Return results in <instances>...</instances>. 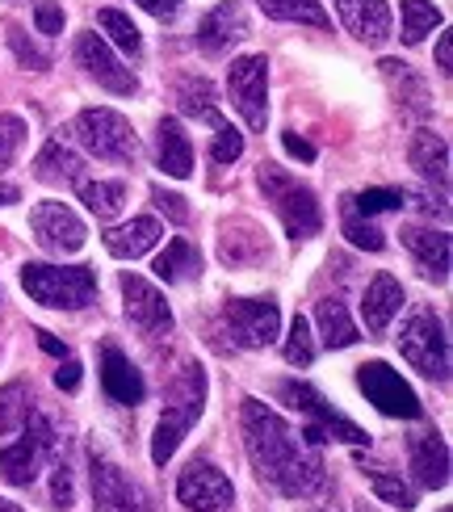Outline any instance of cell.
<instances>
[{"label": "cell", "instance_id": "cell-44", "mask_svg": "<svg viewBox=\"0 0 453 512\" xmlns=\"http://www.w3.org/2000/svg\"><path fill=\"white\" fill-rule=\"evenodd\" d=\"M151 202H156V210H160L164 219H172V223H189V206H185L181 194H172V189L151 185Z\"/></svg>", "mask_w": 453, "mask_h": 512}, {"label": "cell", "instance_id": "cell-47", "mask_svg": "<svg viewBox=\"0 0 453 512\" xmlns=\"http://www.w3.org/2000/svg\"><path fill=\"white\" fill-rule=\"evenodd\" d=\"M55 387H59V391H76V387H80V361H72V357H63V361H59Z\"/></svg>", "mask_w": 453, "mask_h": 512}, {"label": "cell", "instance_id": "cell-27", "mask_svg": "<svg viewBox=\"0 0 453 512\" xmlns=\"http://www.w3.org/2000/svg\"><path fill=\"white\" fill-rule=\"evenodd\" d=\"M315 328H319V340L328 349H349V345H357V336H361L349 307H344L340 298H319L315 303Z\"/></svg>", "mask_w": 453, "mask_h": 512}, {"label": "cell", "instance_id": "cell-1", "mask_svg": "<svg viewBox=\"0 0 453 512\" xmlns=\"http://www.w3.org/2000/svg\"><path fill=\"white\" fill-rule=\"evenodd\" d=\"M240 429H244V450L261 483L277 487L290 500H307L323 487V458L315 445L302 441L290 424L277 416L269 403L244 399L240 408Z\"/></svg>", "mask_w": 453, "mask_h": 512}, {"label": "cell", "instance_id": "cell-5", "mask_svg": "<svg viewBox=\"0 0 453 512\" xmlns=\"http://www.w3.org/2000/svg\"><path fill=\"white\" fill-rule=\"evenodd\" d=\"M256 181H261L265 189V198L273 202L277 210V219H282L286 227V236L290 240H311L319 236V227H323V210L315 202V194L307 185H302L298 177H290L286 168H277V164H261V173H256Z\"/></svg>", "mask_w": 453, "mask_h": 512}, {"label": "cell", "instance_id": "cell-30", "mask_svg": "<svg viewBox=\"0 0 453 512\" xmlns=\"http://www.w3.org/2000/svg\"><path fill=\"white\" fill-rule=\"evenodd\" d=\"M378 68H382L386 84L395 89V97H399V101H407V110H412V114H428V110H433V101H428L424 80H420L412 68H407V63H399V59H382Z\"/></svg>", "mask_w": 453, "mask_h": 512}, {"label": "cell", "instance_id": "cell-15", "mask_svg": "<svg viewBox=\"0 0 453 512\" xmlns=\"http://www.w3.org/2000/svg\"><path fill=\"white\" fill-rule=\"evenodd\" d=\"M122 307H126V319L147 332V336H164L172 332V311L164 303V294L147 282L139 273H122Z\"/></svg>", "mask_w": 453, "mask_h": 512}, {"label": "cell", "instance_id": "cell-10", "mask_svg": "<svg viewBox=\"0 0 453 512\" xmlns=\"http://www.w3.org/2000/svg\"><path fill=\"white\" fill-rule=\"evenodd\" d=\"M357 387L365 391V399H370L382 416H395V420H420L424 416V403L416 399V391L407 387V378L386 366V361H365L357 370Z\"/></svg>", "mask_w": 453, "mask_h": 512}, {"label": "cell", "instance_id": "cell-37", "mask_svg": "<svg viewBox=\"0 0 453 512\" xmlns=\"http://www.w3.org/2000/svg\"><path fill=\"white\" fill-rule=\"evenodd\" d=\"M97 21H101V34H110V42H114L118 51H126V55H139V51H143L139 26H135V21L126 17L122 9H101Z\"/></svg>", "mask_w": 453, "mask_h": 512}, {"label": "cell", "instance_id": "cell-33", "mask_svg": "<svg viewBox=\"0 0 453 512\" xmlns=\"http://www.w3.org/2000/svg\"><path fill=\"white\" fill-rule=\"evenodd\" d=\"M399 17H403V42H407V47L424 42V38L445 21L433 0H403V5H399Z\"/></svg>", "mask_w": 453, "mask_h": 512}, {"label": "cell", "instance_id": "cell-12", "mask_svg": "<svg viewBox=\"0 0 453 512\" xmlns=\"http://www.w3.org/2000/svg\"><path fill=\"white\" fill-rule=\"evenodd\" d=\"M177 500L185 512H235V487L214 462L193 458L177 479Z\"/></svg>", "mask_w": 453, "mask_h": 512}, {"label": "cell", "instance_id": "cell-51", "mask_svg": "<svg viewBox=\"0 0 453 512\" xmlns=\"http://www.w3.org/2000/svg\"><path fill=\"white\" fill-rule=\"evenodd\" d=\"M34 336H38V345H42V349H47L51 357H59V361H63V357H68V345H59V340H55L51 332H34Z\"/></svg>", "mask_w": 453, "mask_h": 512}, {"label": "cell", "instance_id": "cell-24", "mask_svg": "<svg viewBox=\"0 0 453 512\" xmlns=\"http://www.w3.org/2000/svg\"><path fill=\"white\" fill-rule=\"evenodd\" d=\"M219 256H223L227 265H256V261H269V240H265V231L256 227V223L235 219V223H223Z\"/></svg>", "mask_w": 453, "mask_h": 512}, {"label": "cell", "instance_id": "cell-29", "mask_svg": "<svg viewBox=\"0 0 453 512\" xmlns=\"http://www.w3.org/2000/svg\"><path fill=\"white\" fill-rule=\"evenodd\" d=\"M198 273H202V252L193 248L185 236H177L156 256V277H160V282H168V286L189 282V277H198Z\"/></svg>", "mask_w": 453, "mask_h": 512}, {"label": "cell", "instance_id": "cell-56", "mask_svg": "<svg viewBox=\"0 0 453 512\" xmlns=\"http://www.w3.org/2000/svg\"><path fill=\"white\" fill-rule=\"evenodd\" d=\"M441 512H449V508H441Z\"/></svg>", "mask_w": 453, "mask_h": 512}, {"label": "cell", "instance_id": "cell-11", "mask_svg": "<svg viewBox=\"0 0 453 512\" xmlns=\"http://www.w3.org/2000/svg\"><path fill=\"white\" fill-rule=\"evenodd\" d=\"M223 324L240 349H265L282 336V311L273 298H227Z\"/></svg>", "mask_w": 453, "mask_h": 512}, {"label": "cell", "instance_id": "cell-23", "mask_svg": "<svg viewBox=\"0 0 453 512\" xmlns=\"http://www.w3.org/2000/svg\"><path fill=\"white\" fill-rule=\"evenodd\" d=\"M160 240H164L160 219L143 215V219H131V223H122L114 231H105V252L118 256V261H139V256H147Z\"/></svg>", "mask_w": 453, "mask_h": 512}, {"label": "cell", "instance_id": "cell-41", "mask_svg": "<svg viewBox=\"0 0 453 512\" xmlns=\"http://www.w3.org/2000/svg\"><path fill=\"white\" fill-rule=\"evenodd\" d=\"M26 143V118L17 114H0V168H9Z\"/></svg>", "mask_w": 453, "mask_h": 512}, {"label": "cell", "instance_id": "cell-35", "mask_svg": "<svg viewBox=\"0 0 453 512\" xmlns=\"http://www.w3.org/2000/svg\"><path fill=\"white\" fill-rule=\"evenodd\" d=\"M30 391L26 382H9V387H0V437H13L21 424H26V416L34 412L30 408Z\"/></svg>", "mask_w": 453, "mask_h": 512}, {"label": "cell", "instance_id": "cell-16", "mask_svg": "<svg viewBox=\"0 0 453 512\" xmlns=\"http://www.w3.org/2000/svg\"><path fill=\"white\" fill-rule=\"evenodd\" d=\"M93 504L97 512H151V504L143 500V492L122 475V466H114L110 458L93 454Z\"/></svg>", "mask_w": 453, "mask_h": 512}, {"label": "cell", "instance_id": "cell-42", "mask_svg": "<svg viewBox=\"0 0 453 512\" xmlns=\"http://www.w3.org/2000/svg\"><path fill=\"white\" fill-rule=\"evenodd\" d=\"M357 215H382V210H399L403 206V189H365V194L349 198Z\"/></svg>", "mask_w": 453, "mask_h": 512}, {"label": "cell", "instance_id": "cell-54", "mask_svg": "<svg viewBox=\"0 0 453 512\" xmlns=\"http://www.w3.org/2000/svg\"><path fill=\"white\" fill-rule=\"evenodd\" d=\"M311 512H336V508H311Z\"/></svg>", "mask_w": 453, "mask_h": 512}, {"label": "cell", "instance_id": "cell-55", "mask_svg": "<svg viewBox=\"0 0 453 512\" xmlns=\"http://www.w3.org/2000/svg\"><path fill=\"white\" fill-rule=\"evenodd\" d=\"M13 5H21V0H13Z\"/></svg>", "mask_w": 453, "mask_h": 512}, {"label": "cell", "instance_id": "cell-46", "mask_svg": "<svg viewBox=\"0 0 453 512\" xmlns=\"http://www.w3.org/2000/svg\"><path fill=\"white\" fill-rule=\"evenodd\" d=\"M34 26H38V34H63V9L55 5V0H38Z\"/></svg>", "mask_w": 453, "mask_h": 512}, {"label": "cell", "instance_id": "cell-2", "mask_svg": "<svg viewBox=\"0 0 453 512\" xmlns=\"http://www.w3.org/2000/svg\"><path fill=\"white\" fill-rule=\"evenodd\" d=\"M202 412H206V370L198 361H185L168 382L164 416L156 424V437H151V462L164 466L172 454H177V445L185 441V433L193 424H198Z\"/></svg>", "mask_w": 453, "mask_h": 512}, {"label": "cell", "instance_id": "cell-3", "mask_svg": "<svg viewBox=\"0 0 453 512\" xmlns=\"http://www.w3.org/2000/svg\"><path fill=\"white\" fill-rule=\"evenodd\" d=\"M21 290L38 307L84 311L97 298V273L89 265H21Z\"/></svg>", "mask_w": 453, "mask_h": 512}, {"label": "cell", "instance_id": "cell-26", "mask_svg": "<svg viewBox=\"0 0 453 512\" xmlns=\"http://www.w3.org/2000/svg\"><path fill=\"white\" fill-rule=\"evenodd\" d=\"M34 177L47 181V185H63V189L80 185V181H84V160H80L63 139H51V143L38 152V160H34Z\"/></svg>", "mask_w": 453, "mask_h": 512}, {"label": "cell", "instance_id": "cell-52", "mask_svg": "<svg viewBox=\"0 0 453 512\" xmlns=\"http://www.w3.org/2000/svg\"><path fill=\"white\" fill-rule=\"evenodd\" d=\"M13 202H21V189H17V185H5V181H0V206H13Z\"/></svg>", "mask_w": 453, "mask_h": 512}, {"label": "cell", "instance_id": "cell-45", "mask_svg": "<svg viewBox=\"0 0 453 512\" xmlns=\"http://www.w3.org/2000/svg\"><path fill=\"white\" fill-rule=\"evenodd\" d=\"M72 500H76L72 466H68V462H55V475H51V504H55V508H72Z\"/></svg>", "mask_w": 453, "mask_h": 512}, {"label": "cell", "instance_id": "cell-43", "mask_svg": "<svg viewBox=\"0 0 453 512\" xmlns=\"http://www.w3.org/2000/svg\"><path fill=\"white\" fill-rule=\"evenodd\" d=\"M9 47H13V55H17L21 63H26V68H34V72H42V68L51 63V55H47V51H38L34 42L26 38V30H21V26H9Z\"/></svg>", "mask_w": 453, "mask_h": 512}, {"label": "cell", "instance_id": "cell-9", "mask_svg": "<svg viewBox=\"0 0 453 512\" xmlns=\"http://www.w3.org/2000/svg\"><path fill=\"white\" fill-rule=\"evenodd\" d=\"M227 97L252 131H265V122H269V59L265 55L235 59L227 68Z\"/></svg>", "mask_w": 453, "mask_h": 512}, {"label": "cell", "instance_id": "cell-8", "mask_svg": "<svg viewBox=\"0 0 453 512\" xmlns=\"http://www.w3.org/2000/svg\"><path fill=\"white\" fill-rule=\"evenodd\" d=\"M17 433L21 437L0 450V479H5L9 487H30L42 471V462H47V454L55 450V429L42 412H30Z\"/></svg>", "mask_w": 453, "mask_h": 512}, {"label": "cell", "instance_id": "cell-21", "mask_svg": "<svg viewBox=\"0 0 453 512\" xmlns=\"http://www.w3.org/2000/svg\"><path fill=\"white\" fill-rule=\"evenodd\" d=\"M407 454H412V475L428 492H441L449 483V445L441 441V433H416L407 441Z\"/></svg>", "mask_w": 453, "mask_h": 512}, {"label": "cell", "instance_id": "cell-49", "mask_svg": "<svg viewBox=\"0 0 453 512\" xmlns=\"http://www.w3.org/2000/svg\"><path fill=\"white\" fill-rule=\"evenodd\" d=\"M282 147H286V152H290L294 160H302V164H311V160H315V147H311L307 139H298L294 131H286V135H282Z\"/></svg>", "mask_w": 453, "mask_h": 512}, {"label": "cell", "instance_id": "cell-32", "mask_svg": "<svg viewBox=\"0 0 453 512\" xmlns=\"http://www.w3.org/2000/svg\"><path fill=\"white\" fill-rule=\"evenodd\" d=\"M256 5L273 21H298V26H315V30L332 26V17L323 13L319 0H256Z\"/></svg>", "mask_w": 453, "mask_h": 512}, {"label": "cell", "instance_id": "cell-22", "mask_svg": "<svg viewBox=\"0 0 453 512\" xmlns=\"http://www.w3.org/2000/svg\"><path fill=\"white\" fill-rule=\"evenodd\" d=\"M403 311V286L395 273H378L370 286H365V298H361V315H365V328L374 336H382L391 328V319Z\"/></svg>", "mask_w": 453, "mask_h": 512}, {"label": "cell", "instance_id": "cell-13", "mask_svg": "<svg viewBox=\"0 0 453 512\" xmlns=\"http://www.w3.org/2000/svg\"><path fill=\"white\" fill-rule=\"evenodd\" d=\"M30 231H34L38 248H47L55 256H72L89 240V231H84L80 215L68 202H38L30 210Z\"/></svg>", "mask_w": 453, "mask_h": 512}, {"label": "cell", "instance_id": "cell-31", "mask_svg": "<svg viewBox=\"0 0 453 512\" xmlns=\"http://www.w3.org/2000/svg\"><path fill=\"white\" fill-rule=\"evenodd\" d=\"M80 202L89 206V215L110 223L126 206V185L122 181H80Z\"/></svg>", "mask_w": 453, "mask_h": 512}, {"label": "cell", "instance_id": "cell-34", "mask_svg": "<svg viewBox=\"0 0 453 512\" xmlns=\"http://www.w3.org/2000/svg\"><path fill=\"white\" fill-rule=\"evenodd\" d=\"M177 101H181V114H189V118H202V122L219 118V110H214V89L206 76H185L177 84Z\"/></svg>", "mask_w": 453, "mask_h": 512}, {"label": "cell", "instance_id": "cell-40", "mask_svg": "<svg viewBox=\"0 0 453 512\" xmlns=\"http://www.w3.org/2000/svg\"><path fill=\"white\" fill-rule=\"evenodd\" d=\"M210 126H214V147H210V160H214V164H235V160L244 156V135L235 131L231 122H223V118H214Z\"/></svg>", "mask_w": 453, "mask_h": 512}, {"label": "cell", "instance_id": "cell-14", "mask_svg": "<svg viewBox=\"0 0 453 512\" xmlns=\"http://www.w3.org/2000/svg\"><path fill=\"white\" fill-rule=\"evenodd\" d=\"M76 63L101 84V89H110L114 97H135V93H139L135 72L110 51V42H105L97 30H84V34L76 38Z\"/></svg>", "mask_w": 453, "mask_h": 512}, {"label": "cell", "instance_id": "cell-20", "mask_svg": "<svg viewBox=\"0 0 453 512\" xmlns=\"http://www.w3.org/2000/svg\"><path fill=\"white\" fill-rule=\"evenodd\" d=\"M407 252L416 256V265L424 277H433V282H449V256H453V244L445 231H433V227H403L399 231Z\"/></svg>", "mask_w": 453, "mask_h": 512}, {"label": "cell", "instance_id": "cell-7", "mask_svg": "<svg viewBox=\"0 0 453 512\" xmlns=\"http://www.w3.org/2000/svg\"><path fill=\"white\" fill-rule=\"evenodd\" d=\"M399 353L407 366L420 370L424 378L449 382V336L433 311L407 315V324L399 328Z\"/></svg>", "mask_w": 453, "mask_h": 512}, {"label": "cell", "instance_id": "cell-38", "mask_svg": "<svg viewBox=\"0 0 453 512\" xmlns=\"http://www.w3.org/2000/svg\"><path fill=\"white\" fill-rule=\"evenodd\" d=\"M344 236H349V244H357L365 252H382L386 248V231H378L370 223V215L361 219L357 210H353V202H344Z\"/></svg>", "mask_w": 453, "mask_h": 512}, {"label": "cell", "instance_id": "cell-6", "mask_svg": "<svg viewBox=\"0 0 453 512\" xmlns=\"http://www.w3.org/2000/svg\"><path fill=\"white\" fill-rule=\"evenodd\" d=\"M72 135H76V143L84 147V152H93L97 160H114V164H135L139 160L135 126L122 114L105 110V105H97V110H80L76 122H72Z\"/></svg>", "mask_w": 453, "mask_h": 512}, {"label": "cell", "instance_id": "cell-39", "mask_svg": "<svg viewBox=\"0 0 453 512\" xmlns=\"http://www.w3.org/2000/svg\"><path fill=\"white\" fill-rule=\"evenodd\" d=\"M282 353H286V361L290 366H311L315 361V336H311V324L302 315H294L290 319V336H286V345H282Z\"/></svg>", "mask_w": 453, "mask_h": 512}, {"label": "cell", "instance_id": "cell-50", "mask_svg": "<svg viewBox=\"0 0 453 512\" xmlns=\"http://www.w3.org/2000/svg\"><path fill=\"white\" fill-rule=\"evenodd\" d=\"M437 68L449 76L453 72V34H441L437 38Z\"/></svg>", "mask_w": 453, "mask_h": 512}, {"label": "cell", "instance_id": "cell-36", "mask_svg": "<svg viewBox=\"0 0 453 512\" xmlns=\"http://www.w3.org/2000/svg\"><path fill=\"white\" fill-rule=\"evenodd\" d=\"M361 475L370 479V487L378 492V500H382V504H391V508H399V512H412V508H416V492H412V487H407L399 475L382 471V466H365Z\"/></svg>", "mask_w": 453, "mask_h": 512}, {"label": "cell", "instance_id": "cell-28", "mask_svg": "<svg viewBox=\"0 0 453 512\" xmlns=\"http://www.w3.org/2000/svg\"><path fill=\"white\" fill-rule=\"evenodd\" d=\"M412 168L420 177L437 181L445 189L449 185V143L441 135H433V131H416V139H412Z\"/></svg>", "mask_w": 453, "mask_h": 512}, {"label": "cell", "instance_id": "cell-53", "mask_svg": "<svg viewBox=\"0 0 453 512\" xmlns=\"http://www.w3.org/2000/svg\"><path fill=\"white\" fill-rule=\"evenodd\" d=\"M0 512H21V508H17L13 500H0Z\"/></svg>", "mask_w": 453, "mask_h": 512}, {"label": "cell", "instance_id": "cell-25", "mask_svg": "<svg viewBox=\"0 0 453 512\" xmlns=\"http://www.w3.org/2000/svg\"><path fill=\"white\" fill-rule=\"evenodd\" d=\"M156 164L164 168V177H177V181L193 173V143L177 118H160L156 126Z\"/></svg>", "mask_w": 453, "mask_h": 512}, {"label": "cell", "instance_id": "cell-19", "mask_svg": "<svg viewBox=\"0 0 453 512\" xmlns=\"http://www.w3.org/2000/svg\"><path fill=\"white\" fill-rule=\"evenodd\" d=\"M101 387L114 403H126V408H135V403H143V395H147L143 374L131 366V357L114 345L101 349Z\"/></svg>", "mask_w": 453, "mask_h": 512}, {"label": "cell", "instance_id": "cell-17", "mask_svg": "<svg viewBox=\"0 0 453 512\" xmlns=\"http://www.w3.org/2000/svg\"><path fill=\"white\" fill-rule=\"evenodd\" d=\"M344 30L365 47H382L391 38V5L386 0H332Z\"/></svg>", "mask_w": 453, "mask_h": 512}, {"label": "cell", "instance_id": "cell-4", "mask_svg": "<svg viewBox=\"0 0 453 512\" xmlns=\"http://www.w3.org/2000/svg\"><path fill=\"white\" fill-rule=\"evenodd\" d=\"M277 395H282V403H290L298 416H307V424H302V441L315 445V450H319V445H328V441L370 445V433H365L361 424H353L349 416H340L332 403L311 387V382H282Z\"/></svg>", "mask_w": 453, "mask_h": 512}, {"label": "cell", "instance_id": "cell-48", "mask_svg": "<svg viewBox=\"0 0 453 512\" xmlns=\"http://www.w3.org/2000/svg\"><path fill=\"white\" fill-rule=\"evenodd\" d=\"M139 9H147L151 17H160V21H172L181 13V0H135Z\"/></svg>", "mask_w": 453, "mask_h": 512}, {"label": "cell", "instance_id": "cell-18", "mask_svg": "<svg viewBox=\"0 0 453 512\" xmlns=\"http://www.w3.org/2000/svg\"><path fill=\"white\" fill-rule=\"evenodd\" d=\"M244 38H248V17H244L240 0H223V5H214L202 17V26H198V47L206 55H223Z\"/></svg>", "mask_w": 453, "mask_h": 512}]
</instances>
